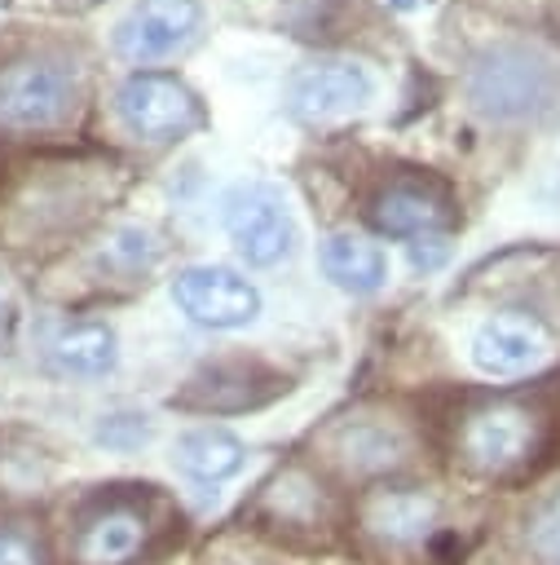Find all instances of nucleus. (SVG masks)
<instances>
[{
  "label": "nucleus",
  "instance_id": "nucleus-1",
  "mask_svg": "<svg viewBox=\"0 0 560 565\" xmlns=\"http://www.w3.org/2000/svg\"><path fill=\"white\" fill-rule=\"evenodd\" d=\"M181 525L176 508L154 486L101 490L84 503L75 521L71 561L75 565H137Z\"/></svg>",
  "mask_w": 560,
  "mask_h": 565
},
{
  "label": "nucleus",
  "instance_id": "nucleus-2",
  "mask_svg": "<svg viewBox=\"0 0 560 565\" xmlns=\"http://www.w3.org/2000/svg\"><path fill=\"white\" fill-rule=\"evenodd\" d=\"M542 450H547V419L529 402H511V397L485 402L459 428V459L485 481L520 477Z\"/></svg>",
  "mask_w": 560,
  "mask_h": 565
},
{
  "label": "nucleus",
  "instance_id": "nucleus-3",
  "mask_svg": "<svg viewBox=\"0 0 560 565\" xmlns=\"http://www.w3.org/2000/svg\"><path fill=\"white\" fill-rule=\"evenodd\" d=\"M75 75L66 62L44 53H22L0 66V128L4 132H44L75 115Z\"/></svg>",
  "mask_w": 560,
  "mask_h": 565
},
{
  "label": "nucleus",
  "instance_id": "nucleus-4",
  "mask_svg": "<svg viewBox=\"0 0 560 565\" xmlns=\"http://www.w3.org/2000/svg\"><path fill=\"white\" fill-rule=\"evenodd\" d=\"M467 93H472L481 115H489V119H520V115H538L556 97V75L529 49L498 44V49H485L472 62Z\"/></svg>",
  "mask_w": 560,
  "mask_h": 565
},
{
  "label": "nucleus",
  "instance_id": "nucleus-5",
  "mask_svg": "<svg viewBox=\"0 0 560 565\" xmlns=\"http://www.w3.org/2000/svg\"><path fill=\"white\" fill-rule=\"evenodd\" d=\"M229 243L247 265H278L295 247V221L273 185H234L220 203Z\"/></svg>",
  "mask_w": 560,
  "mask_h": 565
},
{
  "label": "nucleus",
  "instance_id": "nucleus-6",
  "mask_svg": "<svg viewBox=\"0 0 560 565\" xmlns=\"http://www.w3.org/2000/svg\"><path fill=\"white\" fill-rule=\"evenodd\" d=\"M115 110L123 128L146 141H176L203 124L198 97L176 75H159V71H141L123 79L115 93Z\"/></svg>",
  "mask_w": 560,
  "mask_h": 565
},
{
  "label": "nucleus",
  "instance_id": "nucleus-7",
  "mask_svg": "<svg viewBox=\"0 0 560 565\" xmlns=\"http://www.w3.org/2000/svg\"><path fill=\"white\" fill-rule=\"evenodd\" d=\"M172 300L190 322L212 327V331L247 327L260 313V291L247 278H238L234 269H220V265L181 269L172 278Z\"/></svg>",
  "mask_w": 560,
  "mask_h": 565
},
{
  "label": "nucleus",
  "instance_id": "nucleus-8",
  "mask_svg": "<svg viewBox=\"0 0 560 565\" xmlns=\"http://www.w3.org/2000/svg\"><path fill=\"white\" fill-rule=\"evenodd\" d=\"M203 26L198 0H137L115 26V49L128 62H159L185 49Z\"/></svg>",
  "mask_w": 560,
  "mask_h": 565
},
{
  "label": "nucleus",
  "instance_id": "nucleus-9",
  "mask_svg": "<svg viewBox=\"0 0 560 565\" xmlns=\"http://www.w3.org/2000/svg\"><path fill=\"white\" fill-rule=\"evenodd\" d=\"M366 221L379 230V234H392V238H441L450 225H454V203L441 185L432 181H392L384 185L370 207H366Z\"/></svg>",
  "mask_w": 560,
  "mask_h": 565
},
{
  "label": "nucleus",
  "instance_id": "nucleus-10",
  "mask_svg": "<svg viewBox=\"0 0 560 565\" xmlns=\"http://www.w3.org/2000/svg\"><path fill=\"white\" fill-rule=\"evenodd\" d=\"M547 349L551 344H547L542 322L525 318V313H494L467 340L472 366L481 375H494V380H511V375H525V371L542 366Z\"/></svg>",
  "mask_w": 560,
  "mask_h": 565
},
{
  "label": "nucleus",
  "instance_id": "nucleus-11",
  "mask_svg": "<svg viewBox=\"0 0 560 565\" xmlns=\"http://www.w3.org/2000/svg\"><path fill=\"white\" fill-rule=\"evenodd\" d=\"M370 75L357 62H309L291 75L287 102L300 119H335L370 102Z\"/></svg>",
  "mask_w": 560,
  "mask_h": 565
},
{
  "label": "nucleus",
  "instance_id": "nucleus-12",
  "mask_svg": "<svg viewBox=\"0 0 560 565\" xmlns=\"http://www.w3.org/2000/svg\"><path fill=\"white\" fill-rule=\"evenodd\" d=\"M362 521L379 543L410 547V543H423L437 530V503L419 490H379L366 503Z\"/></svg>",
  "mask_w": 560,
  "mask_h": 565
},
{
  "label": "nucleus",
  "instance_id": "nucleus-13",
  "mask_svg": "<svg viewBox=\"0 0 560 565\" xmlns=\"http://www.w3.org/2000/svg\"><path fill=\"white\" fill-rule=\"evenodd\" d=\"M317 260H322V274H326L335 287L353 291V296H370V291H379L384 278H388L384 252H379L375 243H366V238H353V234H331V238L322 243Z\"/></svg>",
  "mask_w": 560,
  "mask_h": 565
},
{
  "label": "nucleus",
  "instance_id": "nucleus-14",
  "mask_svg": "<svg viewBox=\"0 0 560 565\" xmlns=\"http://www.w3.org/2000/svg\"><path fill=\"white\" fill-rule=\"evenodd\" d=\"M243 459H247L243 441L225 428H190L176 437V468L203 486L229 481L243 468Z\"/></svg>",
  "mask_w": 560,
  "mask_h": 565
},
{
  "label": "nucleus",
  "instance_id": "nucleus-15",
  "mask_svg": "<svg viewBox=\"0 0 560 565\" xmlns=\"http://www.w3.org/2000/svg\"><path fill=\"white\" fill-rule=\"evenodd\" d=\"M53 362L71 375H106L115 366V331L101 322L66 327L53 340Z\"/></svg>",
  "mask_w": 560,
  "mask_h": 565
},
{
  "label": "nucleus",
  "instance_id": "nucleus-16",
  "mask_svg": "<svg viewBox=\"0 0 560 565\" xmlns=\"http://www.w3.org/2000/svg\"><path fill=\"white\" fill-rule=\"evenodd\" d=\"M348 459L357 455V463H370V468H388L401 459V433L388 428V424H357L344 446H340Z\"/></svg>",
  "mask_w": 560,
  "mask_h": 565
},
{
  "label": "nucleus",
  "instance_id": "nucleus-17",
  "mask_svg": "<svg viewBox=\"0 0 560 565\" xmlns=\"http://www.w3.org/2000/svg\"><path fill=\"white\" fill-rule=\"evenodd\" d=\"M529 552L542 565H560V490L542 499V508L529 521Z\"/></svg>",
  "mask_w": 560,
  "mask_h": 565
},
{
  "label": "nucleus",
  "instance_id": "nucleus-18",
  "mask_svg": "<svg viewBox=\"0 0 560 565\" xmlns=\"http://www.w3.org/2000/svg\"><path fill=\"white\" fill-rule=\"evenodd\" d=\"M0 565H44V552L31 525L0 521Z\"/></svg>",
  "mask_w": 560,
  "mask_h": 565
},
{
  "label": "nucleus",
  "instance_id": "nucleus-19",
  "mask_svg": "<svg viewBox=\"0 0 560 565\" xmlns=\"http://www.w3.org/2000/svg\"><path fill=\"white\" fill-rule=\"evenodd\" d=\"M4 335H9V305L0 300V340H4Z\"/></svg>",
  "mask_w": 560,
  "mask_h": 565
},
{
  "label": "nucleus",
  "instance_id": "nucleus-20",
  "mask_svg": "<svg viewBox=\"0 0 560 565\" xmlns=\"http://www.w3.org/2000/svg\"><path fill=\"white\" fill-rule=\"evenodd\" d=\"M57 4H75V9H84V4H97V0H57Z\"/></svg>",
  "mask_w": 560,
  "mask_h": 565
}]
</instances>
